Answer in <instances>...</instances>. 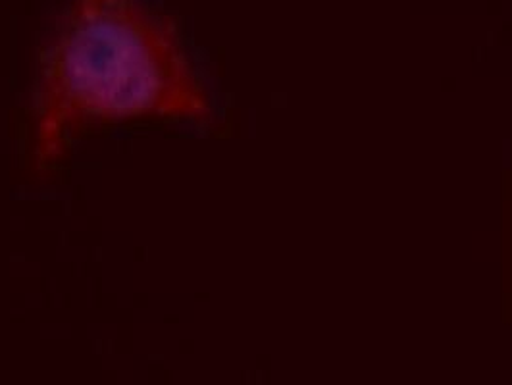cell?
<instances>
[{
    "label": "cell",
    "instance_id": "6da1fadb",
    "mask_svg": "<svg viewBox=\"0 0 512 385\" xmlns=\"http://www.w3.org/2000/svg\"><path fill=\"white\" fill-rule=\"evenodd\" d=\"M212 99L180 29L147 0H70L39 56L31 166L45 176L95 129L206 124Z\"/></svg>",
    "mask_w": 512,
    "mask_h": 385
}]
</instances>
